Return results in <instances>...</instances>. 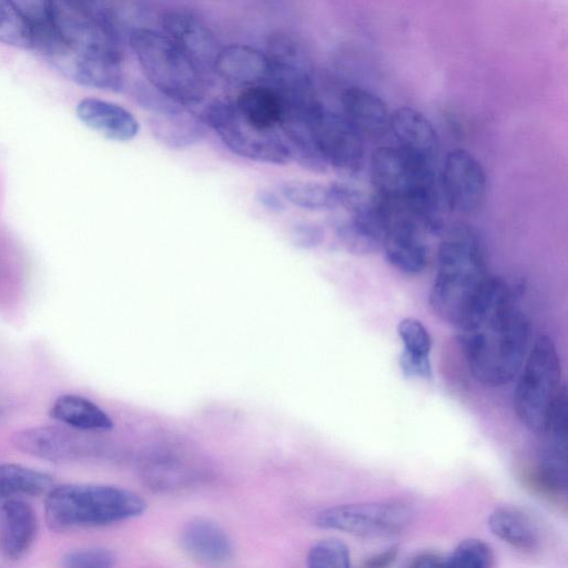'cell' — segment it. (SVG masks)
Returning a JSON list of instances; mask_svg holds the SVG:
<instances>
[{
    "label": "cell",
    "instance_id": "cell-1",
    "mask_svg": "<svg viewBox=\"0 0 568 568\" xmlns=\"http://www.w3.org/2000/svg\"><path fill=\"white\" fill-rule=\"evenodd\" d=\"M32 33V48L71 81L112 92L124 88L122 47L109 12L98 16L47 0Z\"/></svg>",
    "mask_w": 568,
    "mask_h": 568
},
{
    "label": "cell",
    "instance_id": "cell-2",
    "mask_svg": "<svg viewBox=\"0 0 568 568\" xmlns=\"http://www.w3.org/2000/svg\"><path fill=\"white\" fill-rule=\"evenodd\" d=\"M530 323L511 293L473 323L458 328V343L473 376L487 386L510 382L520 371Z\"/></svg>",
    "mask_w": 568,
    "mask_h": 568
},
{
    "label": "cell",
    "instance_id": "cell-3",
    "mask_svg": "<svg viewBox=\"0 0 568 568\" xmlns=\"http://www.w3.org/2000/svg\"><path fill=\"white\" fill-rule=\"evenodd\" d=\"M437 262L429 304L442 320L458 327L489 277L478 233L465 224L452 226L440 242Z\"/></svg>",
    "mask_w": 568,
    "mask_h": 568
},
{
    "label": "cell",
    "instance_id": "cell-4",
    "mask_svg": "<svg viewBox=\"0 0 568 568\" xmlns=\"http://www.w3.org/2000/svg\"><path fill=\"white\" fill-rule=\"evenodd\" d=\"M148 505L136 493L112 485L67 484L44 500L48 527L54 531L100 527L141 516Z\"/></svg>",
    "mask_w": 568,
    "mask_h": 568
},
{
    "label": "cell",
    "instance_id": "cell-5",
    "mask_svg": "<svg viewBox=\"0 0 568 568\" xmlns=\"http://www.w3.org/2000/svg\"><path fill=\"white\" fill-rule=\"evenodd\" d=\"M130 45L146 81L159 91L185 108L205 99L204 73L168 34L134 29Z\"/></svg>",
    "mask_w": 568,
    "mask_h": 568
},
{
    "label": "cell",
    "instance_id": "cell-6",
    "mask_svg": "<svg viewBox=\"0 0 568 568\" xmlns=\"http://www.w3.org/2000/svg\"><path fill=\"white\" fill-rule=\"evenodd\" d=\"M561 365L554 341L539 336L530 349L514 393V409L530 432L542 435L561 387Z\"/></svg>",
    "mask_w": 568,
    "mask_h": 568
},
{
    "label": "cell",
    "instance_id": "cell-7",
    "mask_svg": "<svg viewBox=\"0 0 568 568\" xmlns=\"http://www.w3.org/2000/svg\"><path fill=\"white\" fill-rule=\"evenodd\" d=\"M204 122L233 153L261 163L283 165L291 154L282 133L262 131L247 123L232 101L216 100L206 106Z\"/></svg>",
    "mask_w": 568,
    "mask_h": 568
},
{
    "label": "cell",
    "instance_id": "cell-8",
    "mask_svg": "<svg viewBox=\"0 0 568 568\" xmlns=\"http://www.w3.org/2000/svg\"><path fill=\"white\" fill-rule=\"evenodd\" d=\"M410 507L399 500L345 504L316 514L315 525L358 537H387L403 531L412 521Z\"/></svg>",
    "mask_w": 568,
    "mask_h": 568
},
{
    "label": "cell",
    "instance_id": "cell-9",
    "mask_svg": "<svg viewBox=\"0 0 568 568\" xmlns=\"http://www.w3.org/2000/svg\"><path fill=\"white\" fill-rule=\"evenodd\" d=\"M377 200L383 226L382 247L387 261L404 273H419L427 263L423 236L427 230L404 203L378 196Z\"/></svg>",
    "mask_w": 568,
    "mask_h": 568
},
{
    "label": "cell",
    "instance_id": "cell-10",
    "mask_svg": "<svg viewBox=\"0 0 568 568\" xmlns=\"http://www.w3.org/2000/svg\"><path fill=\"white\" fill-rule=\"evenodd\" d=\"M307 123L327 165L346 175L359 172L364 159L362 134L343 114L327 110L320 102L310 113Z\"/></svg>",
    "mask_w": 568,
    "mask_h": 568
},
{
    "label": "cell",
    "instance_id": "cell-11",
    "mask_svg": "<svg viewBox=\"0 0 568 568\" xmlns=\"http://www.w3.org/2000/svg\"><path fill=\"white\" fill-rule=\"evenodd\" d=\"M440 183L450 210L473 213L485 200L487 183L484 168L466 150L454 149L447 153Z\"/></svg>",
    "mask_w": 568,
    "mask_h": 568
},
{
    "label": "cell",
    "instance_id": "cell-12",
    "mask_svg": "<svg viewBox=\"0 0 568 568\" xmlns=\"http://www.w3.org/2000/svg\"><path fill=\"white\" fill-rule=\"evenodd\" d=\"M13 446L29 455L51 462H74L90 453V443L73 428L36 426L16 432Z\"/></svg>",
    "mask_w": 568,
    "mask_h": 568
},
{
    "label": "cell",
    "instance_id": "cell-13",
    "mask_svg": "<svg viewBox=\"0 0 568 568\" xmlns=\"http://www.w3.org/2000/svg\"><path fill=\"white\" fill-rule=\"evenodd\" d=\"M164 33L205 74L214 72V63L221 50L211 29L195 14L186 10H171L162 19Z\"/></svg>",
    "mask_w": 568,
    "mask_h": 568
},
{
    "label": "cell",
    "instance_id": "cell-14",
    "mask_svg": "<svg viewBox=\"0 0 568 568\" xmlns=\"http://www.w3.org/2000/svg\"><path fill=\"white\" fill-rule=\"evenodd\" d=\"M39 531L37 513L18 498L0 503V555L10 561L23 558L32 548Z\"/></svg>",
    "mask_w": 568,
    "mask_h": 568
},
{
    "label": "cell",
    "instance_id": "cell-15",
    "mask_svg": "<svg viewBox=\"0 0 568 568\" xmlns=\"http://www.w3.org/2000/svg\"><path fill=\"white\" fill-rule=\"evenodd\" d=\"M389 130L400 150L433 166L439 151L438 136L432 122L420 111L409 106L396 109L390 115Z\"/></svg>",
    "mask_w": 568,
    "mask_h": 568
},
{
    "label": "cell",
    "instance_id": "cell-16",
    "mask_svg": "<svg viewBox=\"0 0 568 568\" xmlns=\"http://www.w3.org/2000/svg\"><path fill=\"white\" fill-rule=\"evenodd\" d=\"M75 113L83 124L112 141H131L140 130L138 120L130 111L102 99H82L77 104Z\"/></svg>",
    "mask_w": 568,
    "mask_h": 568
},
{
    "label": "cell",
    "instance_id": "cell-17",
    "mask_svg": "<svg viewBox=\"0 0 568 568\" xmlns=\"http://www.w3.org/2000/svg\"><path fill=\"white\" fill-rule=\"evenodd\" d=\"M214 72L226 82L242 88L268 83L272 74L267 55L242 44L221 48Z\"/></svg>",
    "mask_w": 568,
    "mask_h": 568
},
{
    "label": "cell",
    "instance_id": "cell-18",
    "mask_svg": "<svg viewBox=\"0 0 568 568\" xmlns=\"http://www.w3.org/2000/svg\"><path fill=\"white\" fill-rule=\"evenodd\" d=\"M343 116L362 134L371 138L384 136L390 126L389 109L374 92L349 87L341 94Z\"/></svg>",
    "mask_w": 568,
    "mask_h": 568
},
{
    "label": "cell",
    "instance_id": "cell-19",
    "mask_svg": "<svg viewBox=\"0 0 568 568\" xmlns=\"http://www.w3.org/2000/svg\"><path fill=\"white\" fill-rule=\"evenodd\" d=\"M234 103L243 119L258 130L275 131L283 121V97L270 83L243 88Z\"/></svg>",
    "mask_w": 568,
    "mask_h": 568
},
{
    "label": "cell",
    "instance_id": "cell-20",
    "mask_svg": "<svg viewBox=\"0 0 568 568\" xmlns=\"http://www.w3.org/2000/svg\"><path fill=\"white\" fill-rule=\"evenodd\" d=\"M181 544L193 558L207 564H221L233 554L229 535L215 523L196 518L187 523L181 532Z\"/></svg>",
    "mask_w": 568,
    "mask_h": 568
},
{
    "label": "cell",
    "instance_id": "cell-21",
    "mask_svg": "<svg viewBox=\"0 0 568 568\" xmlns=\"http://www.w3.org/2000/svg\"><path fill=\"white\" fill-rule=\"evenodd\" d=\"M488 527L495 536L520 551L535 552L541 547L538 523L518 507L496 508L488 517Z\"/></svg>",
    "mask_w": 568,
    "mask_h": 568
},
{
    "label": "cell",
    "instance_id": "cell-22",
    "mask_svg": "<svg viewBox=\"0 0 568 568\" xmlns=\"http://www.w3.org/2000/svg\"><path fill=\"white\" fill-rule=\"evenodd\" d=\"M335 234L342 246L355 255L375 253L382 247L383 226L379 206L362 214H349L334 223Z\"/></svg>",
    "mask_w": 568,
    "mask_h": 568
},
{
    "label": "cell",
    "instance_id": "cell-23",
    "mask_svg": "<svg viewBox=\"0 0 568 568\" xmlns=\"http://www.w3.org/2000/svg\"><path fill=\"white\" fill-rule=\"evenodd\" d=\"M149 128L153 138L170 150H185L201 142L207 135V124L186 111L151 115Z\"/></svg>",
    "mask_w": 568,
    "mask_h": 568
},
{
    "label": "cell",
    "instance_id": "cell-24",
    "mask_svg": "<svg viewBox=\"0 0 568 568\" xmlns=\"http://www.w3.org/2000/svg\"><path fill=\"white\" fill-rule=\"evenodd\" d=\"M50 416L75 430L105 432L113 427L111 417L100 406L74 394L59 396L50 408Z\"/></svg>",
    "mask_w": 568,
    "mask_h": 568
},
{
    "label": "cell",
    "instance_id": "cell-25",
    "mask_svg": "<svg viewBox=\"0 0 568 568\" xmlns=\"http://www.w3.org/2000/svg\"><path fill=\"white\" fill-rule=\"evenodd\" d=\"M53 479L45 473L19 464H0V503L19 496L47 495Z\"/></svg>",
    "mask_w": 568,
    "mask_h": 568
},
{
    "label": "cell",
    "instance_id": "cell-26",
    "mask_svg": "<svg viewBox=\"0 0 568 568\" xmlns=\"http://www.w3.org/2000/svg\"><path fill=\"white\" fill-rule=\"evenodd\" d=\"M280 192L285 200L302 210L327 211L338 207L334 184L290 180L280 185Z\"/></svg>",
    "mask_w": 568,
    "mask_h": 568
},
{
    "label": "cell",
    "instance_id": "cell-27",
    "mask_svg": "<svg viewBox=\"0 0 568 568\" xmlns=\"http://www.w3.org/2000/svg\"><path fill=\"white\" fill-rule=\"evenodd\" d=\"M0 42L22 49L33 45L31 23L17 0H0Z\"/></svg>",
    "mask_w": 568,
    "mask_h": 568
},
{
    "label": "cell",
    "instance_id": "cell-28",
    "mask_svg": "<svg viewBox=\"0 0 568 568\" xmlns=\"http://www.w3.org/2000/svg\"><path fill=\"white\" fill-rule=\"evenodd\" d=\"M495 562L490 546L481 539L467 538L444 557V566L489 568Z\"/></svg>",
    "mask_w": 568,
    "mask_h": 568
},
{
    "label": "cell",
    "instance_id": "cell-29",
    "mask_svg": "<svg viewBox=\"0 0 568 568\" xmlns=\"http://www.w3.org/2000/svg\"><path fill=\"white\" fill-rule=\"evenodd\" d=\"M311 568H348L351 566L349 549L336 538H326L314 544L306 556Z\"/></svg>",
    "mask_w": 568,
    "mask_h": 568
},
{
    "label": "cell",
    "instance_id": "cell-30",
    "mask_svg": "<svg viewBox=\"0 0 568 568\" xmlns=\"http://www.w3.org/2000/svg\"><path fill=\"white\" fill-rule=\"evenodd\" d=\"M131 95L138 105L152 115H166L185 111V106L170 99L148 81H135Z\"/></svg>",
    "mask_w": 568,
    "mask_h": 568
},
{
    "label": "cell",
    "instance_id": "cell-31",
    "mask_svg": "<svg viewBox=\"0 0 568 568\" xmlns=\"http://www.w3.org/2000/svg\"><path fill=\"white\" fill-rule=\"evenodd\" d=\"M397 333L403 342L404 351L429 355L433 345L432 336L420 321L413 317L402 320L397 325Z\"/></svg>",
    "mask_w": 568,
    "mask_h": 568
},
{
    "label": "cell",
    "instance_id": "cell-32",
    "mask_svg": "<svg viewBox=\"0 0 568 568\" xmlns=\"http://www.w3.org/2000/svg\"><path fill=\"white\" fill-rule=\"evenodd\" d=\"M115 562V554L100 547L74 549L61 558L62 566L68 568H108Z\"/></svg>",
    "mask_w": 568,
    "mask_h": 568
},
{
    "label": "cell",
    "instance_id": "cell-33",
    "mask_svg": "<svg viewBox=\"0 0 568 568\" xmlns=\"http://www.w3.org/2000/svg\"><path fill=\"white\" fill-rule=\"evenodd\" d=\"M290 240L298 248L311 250L321 245L325 239L324 229L312 221H297L290 227Z\"/></svg>",
    "mask_w": 568,
    "mask_h": 568
},
{
    "label": "cell",
    "instance_id": "cell-34",
    "mask_svg": "<svg viewBox=\"0 0 568 568\" xmlns=\"http://www.w3.org/2000/svg\"><path fill=\"white\" fill-rule=\"evenodd\" d=\"M399 366L407 377L424 379H432L433 377L429 355L413 354L403 349L399 355Z\"/></svg>",
    "mask_w": 568,
    "mask_h": 568
},
{
    "label": "cell",
    "instance_id": "cell-35",
    "mask_svg": "<svg viewBox=\"0 0 568 568\" xmlns=\"http://www.w3.org/2000/svg\"><path fill=\"white\" fill-rule=\"evenodd\" d=\"M398 546L394 545L385 551L366 558L362 566L366 568H383L392 565L398 555Z\"/></svg>",
    "mask_w": 568,
    "mask_h": 568
},
{
    "label": "cell",
    "instance_id": "cell-36",
    "mask_svg": "<svg viewBox=\"0 0 568 568\" xmlns=\"http://www.w3.org/2000/svg\"><path fill=\"white\" fill-rule=\"evenodd\" d=\"M257 202L266 210L275 213L285 211L286 205L277 193L270 190H261L256 194Z\"/></svg>",
    "mask_w": 568,
    "mask_h": 568
},
{
    "label": "cell",
    "instance_id": "cell-37",
    "mask_svg": "<svg viewBox=\"0 0 568 568\" xmlns=\"http://www.w3.org/2000/svg\"><path fill=\"white\" fill-rule=\"evenodd\" d=\"M444 557L434 551L419 552L410 559L407 566L412 568L444 566Z\"/></svg>",
    "mask_w": 568,
    "mask_h": 568
},
{
    "label": "cell",
    "instance_id": "cell-38",
    "mask_svg": "<svg viewBox=\"0 0 568 568\" xmlns=\"http://www.w3.org/2000/svg\"><path fill=\"white\" fill-rule=\"evenodd\" d=\"M77 9L92 13V14H105L108 8L105 7L106 0H61Z\"/></svg>",
    "mask_w": 568,
    "mask_h": 568
}]
</instances>
